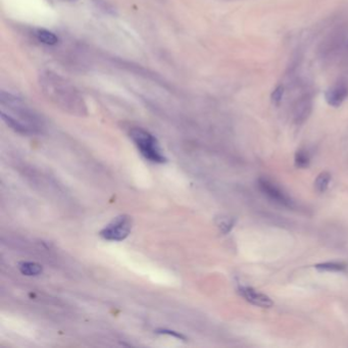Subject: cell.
<instances>
[{"label":"cell","mask_w":348,"mask_h":348,"mask_svg":"<svg viewBox=\"0 0 348 348\" xmlns=\"http://www.w3.org/2000/svg\"><path fill=\"white\" fill-rule=\"evenodd\" d=\"M312 111V101L309 98H302L294 111V120L297 124L303 123Z\"/></svg>","instance_id":"cell-8"},{"label":"cell","mask_w":348,"mask_h":348,"mask_svg":"<svg viewBox=\"0 0 348 348\" xmlns=\"http://www.w3.org/2000/svg\"><path fill=\"white\" fill-rule=\"evenodd\" d=\"M21 273L25 276H37L42 273V267L39 264L31 262H23L19 265Z\"/></svg>","instance_id":"cell-10"},{"label":"cell","mask_w":348,"mask_h":348,"mask_svg":"<svg viewBox=\"0 0 348 348\" xmlns=\"http://www.w3.org/2000/svg\"><path fill=\"white\" fill-rule=\"evenodd\" d=\"M157 333H160V334H168V335H171V336H174L176 338H179V339H185V337L181 334H178L174 331H170V330H158Z\"/></svg>","instance_id":"cell-16"},{"label":"cell","mask_w":348,"mask_h":348,"mask_svg":"<svg viewBox=\"0 0 348 348\" xmlns=\"http://www.w3.org/2000/svg\"><path fill=\"white\" fill-rule=\"evenodd\" d=\"M283 95H284V87L283 86H278L275 88V90L273 91L272 95H271V98H272V101L275 103V104H278L281 102L282 98H283Z\"/></svg>","instance_id":"cell-15"},{"label":"cell","mask_w":348,"mask_h":348,"mask_svg":"<svg viewBox=\"0 0 348 348\" xmlns=\"http://www.w3.org/2000/svg\"><path fill=\"white\" fill-rule=\"evenodd\" d=\"M132 230V218L129 215L117 216L101 232L100 236L109 241H122Z\"/></svg>","instance_id":"cell-4"},{"label":"cell","mask_w":348,"mask_h":348,"mask_svg":"<svg viewBox=\"0 0 348 348\" xmlns=\"http://www.w3.org/2000/svg\"><path fill=\"white\" fill-rule=\"evenodd\" d=\"M330 182L331 175L328 172H323L317 177L315 181V188L319 193H324L328 189Z\"/></svg>","instance_id":"cell-11"},{"label":"cell","mask_w":348,"mask_h":348,"mask_svg":"<svg viewBox=\"0 0 348 348\" xmlns=\"http://www.w3.org/2000/svg\"><path fill=\"white\" fill-rule=\"evenodd\" d=\"M39 85L43 95L65 112L74 115L86 113V103L82 94L61 75L43 70L39 75Z\"/></svg>","instance_id":"cell-1"},{"label":"cell","mask_w":348,"mask_h":348,"mask_svg":"<svg viewBox=\"0 0 348 348\" xmlns=\"http://www.w3.org/2000/svg\"><path fill=\"white\" fill-rule=\"evenodd\" d=\"M130 137L139 149L140 153L146 159L157 163L167 161V158L164 157L157 140L149 132L141 128H134L130 132Z\"/></svg>","instance_id":"cell-3"},{"label":"cell","mask_w":348,"mask_h":348,"mask_svg":"<svg viewBox=\"0 0 348 348\" xmlns=\"http://www.w3.org/2000/svg\"><path fill=\"white\" fill-rule=\"evenodd\" d=\"M223 233H228L234 227V221L232 218H223L218 224Z\"/></svg>","instance_id":"cell-14"},{"label":"cell","mask_w":348,"mask_h":348,"mask_svg":"<svg viewBox=\"0 0 348 348\" xmlns=\"http://www.w3.org/2000/svg\"><path fill=\"white\" fill-rule=\"evenodd\" d=\"M37 39L39 42L45 44V45H56L59 43V37L51 31L46 29H38L35 33Z\"/></svg>","instance_id":"cell-9"},{"label":"cell","mask_w":348,"mask_h":348,"mask_svg":"<svg viewBox=\"0 0 348 348\" xmlns=\"http://www.w3.org/2000/svg\"><path fill=\"white\" fill-rule=\"evenodd\" d=\"M258 187L264 195H266L280 206H284L287 208H291L293 206L292 199L273 182L262 178L258 181Z\"/></svg>","instance_id":"cell-5"},{"label":"cell","mask_w":348,"mask_h":348,"mask_svg":"<svg viewBox=\"0 0 348 348\" xmlns=\"http://www.w3.org/2000/svg\"><path fill=\"white\" fill-rule=\"evenodd\" d=\"M347 96L348 88L344 84H338L333 86L325 94L327 103L334 107L340 106Z\"/></svg>","instance_id":"cell-7"},{"label":"cell","mask_w":348,"mask_h":348,"mask_svg":"<svg viewBox=\"0 0 348 348\" xmlns=\"http://www.w3.org/2000/svg\"><path fill=\"white\" fill-rule=\"evenodd\" d=\"M239 292L248 302L253 305L265 308H269L273 305V301L268 295L259 292L251 287H241L239 289Z\"/></svg>","instance_id":"cell-6"},{"label":"cell","mask_w":348,"mask_h":348,"mask_svg":"<svg viewBox=\"0 0 348 348\" xmlns=\"http://www.w3.org/2000/svg\"><path fill=\"white\" fill-rule=\"evenodd\" d=\"M69 1H76V0H69Z\"/></svg>","instance_id":"cell-17"},{"label":"cell","mask_w":348,"mask_h":348,"mask_svg":"<svg viewBox=\"0 0 348 348\" xmlns=\"http://www.w3.org/2000/svg\"><path fill=\"white\" fill-rule=\"evenodd\" d=\"M0 114L2 120L14 131L23 134H34L40 131L42 122L34 109L21 98L1 91Z\"/></svg>","instance_id":"cell-2"},{"label":"cell","mask_w":348,"mask_h":348,"mask_svg":"<svg viewBox=\"0 0 348 348\" xmlns=\"http://www.w3.org/2000/svg\"><path fill=\"white\" fill-rule=\"evenodd\" d=\"M316 269L319 271H331V272H340L345 270V266L338 263H324L316 266Z\"/></svg>","instance_id":"cell-13"},{"label":"cell","mask_w":348,"mask_h":348,"mask_svg":"<svg viewBox=\"0 0 348 348\" xmlns=\"http://www.w3.org/2000/svg\"><path fill=\"white\" fill-rule=\"evenodd\" d=\"M294 162L295 166L299 169H305L309 166V155L307 153V151L305 150H298L295 154V158H294Z\"/></svg>","instance_id":"cell-12"}]
</instances>
